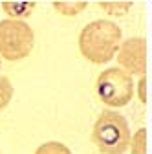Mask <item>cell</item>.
<instances>
[{"label":"cell","mask_w":152,"mask_h":154,"mask_svg":"<svg viewBox=\"0 0 152 154\" xmlns=\"http://www.w3.org/2000/svg\"><path fill=\"white\" fill-rule=\"evenodd\" d=\"M121 46V28L110 20L88 22L79 33V50L84 59L93 64H106Z\"/></svg>","instance_id":"obj_1"},{"label":"cell","mask_w":152,"mask_h":154,"mask_svg":"<svg viewBox=\"0 0 152 154\" xmlns=\"http://www.w3.org/2000/svg\"><path fill=\"white\" fill-rule=\"evenodd\" d=\"M130 128L126 119L114 110H103L92 128V141L103 154H125L130 147Z\"/></svg>","instance_id":"obj_2"},{"label":"cell","mask_w":152,"mask_h":154,"mask_svg":"<svg viewBox=\"0 0 152 154\" xmlns=\"http://www.w3.org/2000/svg\"><path fill=\"white\" fill-rule=\"evenodd\" d=\"M35 46V33L28 22L2 20L0 22V57L6 61H20L31 53Z\"/></svg>","instance_id":"obj_3"},{"label":"cell","mask_w":152,"mask_h":154,"mask_svg":"<svg viewBox=\"0 0 152 154\" xmlns=\"http://www.w3.org/2000/svg\"><path fill=\"white\" fill-rule=\"evenodd\" d=\"M96 90L106 106L119 108L130 103L134 95V81L123 68H108L97 77Z\"/></svg>","instance_id":"obj_4"},{"label":"cell","mask_w":152,"mask_h":154,"mask_svg":"<svg viewBox=\"0 0 152 154\" xmlns=\"http://www.w3.org/2000/svg\"><path fill=\"white\" fill-rule=\"evenodd\" d=\"M147 48L141 37H128L121 42L117 51V63L119 66L130 75H143L147 68Z\"/></svg>","instance_id":"obj_5"},{"label":"cell","mask_w":152,"mask_h":154,"mask_svg":"<svg viewBox=\"0 0 152 154\" xmlns=\"http://www.w3.org/2000/svg\"><path fill=\"white\" fill-rule=\"evenodd\" d=\"M2 9L11 20H22V18L29 17L35 9V2H26V0H4Z\"/></svg>","instance_id":"obj_6"},{"label":"cell","mask_w":152,"mask_h":154,"mask_svg":"<svg viewBox=\"0 0 152 154\" xmlns=\"http://www.w3.org/2000/svg\"><path fill=\"white\" fill-rule=\"evenodd\" d=\"M88 6V2H84V0H55L53 2V8L59 11L61 15H64V17H73V15H77V13H81L84 8Z\"/></svg>","instance_id":"obj_7"},{"label":"cell","mask_w":152,"mask_h":154,"mask_svg":"<svg viewBox=\"0 0 152 154\" xmlns=\"http://www.w3.org/2000/svg\"><path fill=\"white\" fill-rule=\"evenodd\" d=\"M130 149H132V154H147V130L145 128H139L134 138L130 140Z\"/></svg>","instance_id":"obj_8"},{"label":"cell","mask_w":152,"mask_h":154,"mask_svg":"<svg viewBox=\"0 0 152 154\" xmlns=\"http://www.w3.org/2000/svg\"><path fill=\"white\" fill-rule=\"evenodd\" d=\"M35 154H71V150H70L64 143L48 141V143H42L39 149H37Z\"/></svg>","instance_id":"obj_9"},{"label":"cell","mask_w":152,"mask_h":154,"mask_svg":"<svg viewBox=\"0 0 152 154\" xmlns=\"http://www.w3.org/2000/svg\"><path fill=\"white\" fill-rule=\"evenodd\" d=\"M99 6H101V9L103 11H106L108 15H116V17H121V15H125L128 9H130V6H132V2H99Z\"/></svg>","instance_id":"obj_10"},{"label":"cell","mask_w":152,"mask_h":154,"mask_svg":"<svg viewBox=\"0 0 152 154\" xmlns=\"http://www.w3.org/2000/svg\"><path fill=\"white\" fill-rule=\"evenodd\" d=\"M13 97V85L9 83L8 77L0 75V110H4Z\"/></svg>","instance_id":"obj_11"},{"label":"cell","mask_w":152,"mask_h":154,"mask_svg":"<svg viewBox=\"0 0 152 154\" xmlns=\"http://www.w3.org/2000/svg\"><path fill=\"white\" fill-rule=\"evenodd\" d=\"M139 97H141V101H143V103L147 101V95H145V79H141V90H139Z\"/></svg>","instance_id":"obj_12"},{"label":"cell","mask_w":152,"mask_h":154,"mask_svg":"<svg viewBox=\"0 0 152 154\" xmlns=\"http://www.w3.org/2000/svg\"><path fill=\"white\" fill-rule=\"evenodd\" d=\"M0 64H2V63H0Z\"/></svg>","instance_id":"obj_13"}]
</instances>
